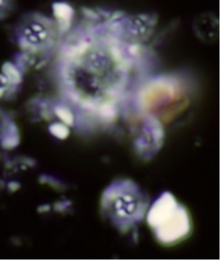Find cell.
I'll return each mask as SVG.
<instances>
[{"label":"cell","instance_id":"277c9868","mask_svg":"<svg viewBox=\"0 0 220 260\" xmlns=\"http://www.w3.org/2000/svg\"><path fill=\"white\" fill-rule=\"evenodd\" d=\"M52 11L60 27L63 28H68L74 16V11L72 7L64 2H56L52 6Z\"/></svg>","mask_w":220,"mask_h":260},{"label":"cell","instance_id":"ba28073f","mask_svg":"<svg viewBox=\"0 0 220 260\" xmlns=\"http://www.w3.org/2000/svg\"><path fill=\"white\" fill-rule=\"evenodd\" d=\"M7 0H0V13L4 11L5 7H6Z\"/></svg>","mask_w":220,"mask_h":260},{"label":"cell","instance_id":"5b68a950","mask_svg":"<svg viewBox=\"0 0 220 260\" xmlns=\"http://www.w3.org/2000/svg\"><path fill=\"white\" fill-rule=\"evenodd\" d=\"M2 74L6 78L7 83L11 85L20 84L21 82L20 71L13 63L7 62L2 67Z\"/></svg>","mask_w":220,"mask_h":260},{"label":"cell","instance_id":"6da1fadb","mask_svg":"<svg viewBox=\"0 0 220 260\" xmlns=\"http://www.w3.org/2000/svg\"><path fill=\"white\" fill-rule=\"evenodd\" d=\"M147 221L160 243L172 245L180 242L191 231L190 215L171 193H163L150 207Z\"/></svg>","mask_w":220,"mask_h":260},{"label":"cell","instance_id":"7a4b0ae2","mask_svg":"<svg viewBox=\"0 0 220 260\" xmlns=\"http://www.w3.org/2000/svg\"><path fill=\"white\" fill-rule=\"evenodd\" d=\"M147 203L139 188L130 181L113 183L102 197V208L116 225L128 229L144 216Z\"/></svg>","mask_w":220,"mask_h":260},{"label":"cell","instance_id":"3957f363","mask_svg":"<svg viewBox=\"0 0 220 260\" xmlns=\"http://www.w3.org/2000/svg\"><path fill=\"white\" fill-rule=\"evenodd\" d=\"M27 26L23 30L21 40H24L29 48L39 47L51 38V32L41 21L35 20Z\"/></svg>","mask_w":220,"mask_h":260},{"label":"cell","instance_id":"9c48e42d","mask_svg":"<svg viewBox=\"0 0 220 260\" xmlns=\"http://www.w3.org/2000/svg\"><path fill=\"white\" fill-rule=\"evenodd\" d=\"M5 90H6V89H5L4 87H0V97L3 96V94L5 92Z\"/></svg>","mask_w":220,"mask_h":260},{"label":"cell","instance_id":"8992f818","mask_svg":"<svg viewBox=\"0 0 220 260\" xmlns=\"http://www.w3.org/2000/svg\"><path fill=\"white\" fill-rule=\"evenodd\" d=\"M54 113L66 125H73L75 117L73 112L68 107L61 104L56 105L54 107Z\"/></svg>","mask_w":220,"mask_h":260},{"label":"cell","instance_id":"52a82bcc","mask_svg":"<svg viewBox=\"0 0 220 260\" xmlns=\"http://www.w3.org/2000/svg\"><path fill=\"white\" fill-rule=\"evenodd\" d=\"M50 132L54 137L58 139L64 140L68 137L69 130L67 125L64 123H55L49 127Z\"/></svg>","mask_w":220,"mask_h":260}]
</instances>
